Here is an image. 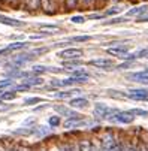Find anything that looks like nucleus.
Wrapping results in <instances>:
<instances>
[{
	"label": "nucleus",
	"instance_id": "nucleus-10",
	"mask_svg": "<svg viewBox=\"0 0 148 151\" xmlns=\"http://www.w3.org/2000/svg\"><path fill=\"white\" fill-rule=\"evenodd\" d=\"M40 6H42V9H44L45 12H48V14H52L55 11L54 0H40Z\"/></svg>",
	"mask_w": 148,
	"mask_h": 151
},
{
	"label": "nucleus",
	"instance_id": "nucleus-23",
	"mask_svg": "<svg viewBox=\"0 0 148 151\" xmlns=\"http://www.w3.org/2000/svg\"><path fill=\"white\" fill-rule=\"evenodd\" d=\"M27 5H29V8L36 9V8L40 5V0H27Z\"/></svg>",
	"mask_w": 148,
	"mask_h": 151
},
{
	"label": "nucleus",
	"instance_id": "nucleus-43",
	"mask_svg": "<svg viewBox=\"0 0 148 151\" xmlns=\"http://www.w3.org/2000/svg\"><path fill=\"white\" fill-rule=\"evenodd\" d=\"M100 2H105V0H100Z\"/></svg>",
	"mask_w": 148,
	"mask_h": 151
},
{
	"label": "nucleus",
	"instance_id": "nucleus-28",
	"mask_svg": "<svg viewBox=\"0 0 148 151\" xmlns=\"http://www.w3.org/2000/svg\"><path fill=\"white\" fill-rule=\"evenodd\" d=\"M66 66H81V61L79 60H69L66 63Z\"/></svg>",
	"mask_w": 148,
	"mask_h": 151
},
{
	"label": "nucleus",
	"instance_id": "nucleus-41",
	"mask_svg": "<svg viewBox=\"0 0 148 151\" xmlns=\"http://www.w3.org/2000/svg\"><path fill=\"white\" fill-rule=\"evenodd\" d=\"M0 105H2V99H0Z\"/></svg>",
	"mask_w": 148,
	"mask_h": 151
},
{
	"label": "nucleus",
	"instance_id": "nucleus-7",
	"mask_svg": "<svg viewBox=\"0 0 148 151\" xmlns=\"http://www.w3.org/2000/svg\"><path fill=\"white\" fill-rule=\"evenodd\" d=\"M27 45H29V44H26V42H14V44L8 45L6 48L0 50V55H5V54L12 52V51H17V50H23V48H26Z\"/></svg>",
	"mask_w": 148,
	"mask_h": 151
},
{
	"label": "nucleus",
	"instance_id": "nucleus-33",
	"mask_svg": "<svg viewBox=\"0 0 148 151\" xmlns=\"http://www.w3.org/2000/svg\"><path fill=\"white\" fill-rule=\"evenodd\" d=\"M93 2H94V0H81V3L85 5V6H87V5H91Z\"/></svg>",
	"mask_w": 148,
	"mask_h": 151
},
{
	"label": "nucleus",
	"instance_id": "nucleus-8",
	"mask_svg": "<svg viewBox=\"0 0 148 151\" xmlns=\"http://www.w3.org/2000/svg\"><path fill=\"white\" fill-rule=\"evenodd\" d=\"M0 23H2V24H6V26H11V27H21V26H24L23 21H18V19L5 17V15H2V14H0Z\"/></svg>",
	"mask_w": 148,
	"mask_h": 151
},
{
	"label": "nucleus",
	"instance_id": "nucleus-22",
	"mask_svg": "<svg viewBox=\"0 0 148 151\" xmlns=\"http://www.w3.org/2000/svg\"><path fill=\"white\" fill-rule=\"evenodd\" d=\"M90 39V36H73L70 40H73V42H87Z\"/></svg>",
	"mask_w": 148,
	"mask_h": 151
},
{
	"label": "nucleus",
	"instance_id": "nucleus-13",
	"mask_svg": "<svg viewBox=\"0 0 148 151\" xmlns=\"http://www.w3.org/2000/svg\"><path fill=\"white\" fill-rule=\"evenodd\" d=\"M79 151H93V142L88 139L79 141Z\"/></svg>",
	"mask_w": 148,
	"mask_h": 151
},
{
	"label": "nucleus",
	"instance_id": "nucleus-12",
	"mask_svg": "<svg viewBox=\"0 0 148 151\" xmlns=\"http://www.w3.org/2000/svg\"><path fill=\"white\" fill-rule=\"evenodd\" d=\"M88 105V100L85 97H75L70 100V106L72 108H85Z\"/></svg>",
	"mask_w": 148,
	"mask_h": 151
},
{
	"label": "nucleus",
	"instance_id": "nucleus-34",
	"mask_svg": "<svg viewBox=\"0 0 148 151\" xmlns=\"http://www.w3.org/2000/svg\"><path fill=\"white\" fill-rule=\"evenodd\" d=\"M102 17H103V15H90L88 19H100Z\"/></svg>",
	"mask_w": 148,
	"mask_h": 151
},
{
	"label": "nucleus",
	"instance_id": "nucleus-25",
	"mask_svg": "<svg viewBox=\"0 0 148 151\" xmlns=\"http://www.w3.org/2000/svg\"><path fill=\"white\" fill-rule=\"evenodd\" d=\"M39 102H40L39 97H30V99H26V100H24L26 105H33V103H39Z\"/></svg>",
	"mask_w": 148,
	"mask_h": 151
},
{
	"label": "nucleus",
	"instance_id": "nucleus-1",
	"mask_svg": "<svg viewBox=\"0 0 148 151\" xmlns=\"http://www.w3.org/2000/svg\"><path fill=\"white\" fill-rule=\"evenodd\" d=\"M108 120L109 121H115V123H121V124H130V123L135 121V115H132L129 111H117Z\"/></svg>",
	"mask_w": 148,
	"mask_h": 151
},
{
	"label": "nucleus",
	"instance_id": "nucleus-4",
	"mask_svg": "<svg viewBox=\"0 0 148 151\" xmlns=\"http://www.w3.org/2000/svg\"><path fill=\"white\" fill-rule=\"evenodd\" d=\"M115 112H117V109H111L105 103H96V106H94V115L99 118H109Z\"/></svg>",
	"mask_w": 148,
	"mask_h": 151
},
{
	"label": "nucleus",
	"instance_id": "nucleus-17",
	"mask_svg": "<svg viewBox=\"0 0 148 151\" xmlns=\"http://www.w3.org/2000/svg\"><path fill=\"white\" fill-rule=\"evenodd\" d=\"M129 112H130L132 115H135V117H148V111H145V109H139V108L130 109Z\"/></svg>",
	"mask_w": 148,
	"mask_h": 151
},
{
	"label": "nucleus",
	"instance_id": "nucleus-24",
	"mask_svg": "<svg viewBox=\"0 0 148 151\" xmlns=\"http://www.w3.org/2000/svg\"><path fill=\"white\" fill-rule=\"evenodd\" d=\"M69 150L70 151H79V142H76V141L69 142Z\"/></svg>",
	"mask_w": 148,
	"mask_h": 151
},
{
	"label": "nucleus",
	"instance_id": "nucleus-19",
	"mask_svg": "<svg viewBox=\"0 0 148 151\" xmlns=\"http://www.w3.org/2000/svg\"><path fill=\"white\" fill-rule=\"evenodd\" d=\"M48 123H50L51 127H57V126L60 124V117H58V115H52V117H50Z\"/></svg>",
	"mask_w": 148,
	"mask_h": 151
},
{
	"label": "nucleus",
	"instance_id": "nucleus-39",
	"mask_svg": "<svg viewBox=\"0 0 148 151\" xmlns=\"http://www.w3.org/2000/svg\"><path fill=\"white\" fill-rule=\"evenodd\" d=\"M9 151H19L18 148H12V150H9Z\"/></svg>",
	"mask_w": 148,
	"mask_h": 151
},
{
	"label": "nucleus",
	"instance_id": "nucleus-40",
	"mask_svg": "<svg viewBox=\"0 0 148 151\" xmlns=\"http://www.w3.org/2000/svg\"><path fill=\"white\" fill-rule=\"evenodd\" d=\"M39 151H48V150H45V148H40Z\"/></svg>",
	"mask_w": 148,
	"mask_h": 151
},
{
	"label": "nucleus",
	"instance_id": "nucleus-37",
	"mask_svg": "<svg viewBox=\"0 0 148 151\" xmlns=\"http://www.w3.org/2000/svg\"><path fill=\"white\" fill-rule=\"evenodd\" d=\"M138 151H148L145 147H138Z\"/></svg>",
	"mask_w": 148,
	"mask_h": 151
},
{
	"label": "nucleus",
	"instance_id": "nucleus-18",
	"mask_svg": "<svg viewBox=\"0 0 148 151\" xmlns=\"http://www.w3.org/2000/svg\"><path fill=\"white\" fill-rule=\"evenodd\" d=\"M15 91H5L2 96H0V99L2 100H12V99H15Z\"/></svg>",
	"mask_w": 148,
	"mask_h": 151
},
{
	"label": "nucleus",
	"instance_id": "nucleus-14",
	"mask_svg": "<svg viewBox=\"0 0 148 151\" xmlns=\"http://www.w3.org/2000/svg\"><path fill=\"white\" fill-rule=\"evenodd\" d=\"M42 82H44V79L42 78H29V79H24L23 84L29 85V87H32V85H40Z\"/></svg>",
	"mask_w": 148,
	"mask_h": 151
},
{
	"label": "nucleus",
	"instance_id": "nucleus-3",
	"mask_svg": "<svg viewBox=\"0 0 148 151\" xmlns=\"http://www.w3.org/2000/svg\"><path fill=\"white\" fill-rule=\"evenodd\" d=\"M99 141H100V145H102V148H105V150H111L118 141H117V136L114 135V132H105L100 138H99Z\"/></svg>",
	"mask_w": 148,
	"mask_h": 151
},
{
	"label": "nucleus",
	"instance_id": "nucleus-32",
	"mask_svg": "<svg viewBox=\"0 0 148 151\" xmlns=\"http://www.w3.org/2000/svg\"><path fill=\"white\" fill-rule=\"evenodd\" d=\"M138 21H139V23H144V21H148V15H144V17H138Z\"/></svg>",
	"mask_w": 148,
	"mask_h": 151
},
{
	"label": "nucleus",
	"instance_id": "nucleus-15",
	"mask_svg": "<svg viewBox=\"0 0 148 151\" xmlns=\"http://www.w3.org/2000/svg\"><path fill=\"white\" fill-rule=\"evenodd\" d=\"M127 97L133 99V100H141V102H147L148 100V94H135V93H127Z\"/></svg>",
	"mask_w": 148,
	"mask_h": 151
},
{
	"label": "nucleus",
	"instance_id": "nucleus-26",
	"mask_svg": "<svg viewBox=\"0 0 148 151\" xmlns=\"http://www.w3.org/2000/svg\"><path fill=\"white\" fill-rule=\"evenodd\" d=\"M84 21L85 19H84L82 17H72V23H75V24H82Z\"/></svg>",
	"mask_w": 148,
	"mask_h": 151
},
{
	"label": "nucleus",
	"instance_id": "nucleus-36",
	"mask_svg": "<svg viewBox=\"0 0 148 151\" xmlns=\"http://www.w3.org/2000/svg\"><path fill=\"white\" fill-rule=\"evenodd\" d=\"M48 151H60V147H58V144H57V145H54L52 148H50Z\"/></svg>",
	"mask_w": 148,
	"mask_h": 151
},
{
	"label": "nucleus",
	"instance_id": "nucleus-21",
	"mask_svg": "<svg viewBox=\"0 0 148 151\" xmlns=\"http://www.w3.org/2000/svg\"><path fill=\"white\" fill-rule=\"evenodd\" d=\"M81 3V0H65V5L68 9H72V8H76V5Z\"/></svg>",
	"mask_w": 148,
	"mask_h": 151
},
{
	"label": "nucleus",
	"instance_id": "nucleus-16",
	"mask_svg": "<svg viewBox=\"0 0 148 151\" xmlns=\"http://www.w3.org/2000/svg\"><path fill=\"white\" fill-rule=\"evenodd\" d=\"M75 93H79V90H69V91H61V93H57L55 97L57 99H66V97H70L72 94Z\"/></svg>",
	"mask_w": 148,
	"mask_h": 151
},
{
	"label": "nucleus",
	"instance_id": "nucleus-6",
	"mask_svg": "<svg viewBox=\"0 0 148 151\" xmlns=\"http://www.w3.org/2000/svg\"><path fill=\"white\" fill-rule=\"evenodd\" d=\"M106 52L111 54V55H114V57H120V58H123V57L127 55V52H129V47H127V45H117V47L108 48Z\"/></svg>",
	"mask_w": 148,
	"mask_h": 151
},
{
	"label": "nucleus",
	"instance_id": "nucleus-29",
	"mask_svg": "<svg viewBox=\"0 0 148 151\" xmlns=\"http://www.w3.org/2000/svg\"><path fill=\"white\" fill-rule=\"evenodd\" d=\"M12 84V81L11 79H6V81H2L0 82V88H5V87H9V85Z\"/></svg>",
	"mask_w": 148,
	"mask_h": 151
},
{
	"label": "nucleus",
	"instance_id": "nucleus-11",
	"mask_svg": "<svg viewBox=\"0 0 148 151\" xmlns=\"http://www.w3.org/2000/svg\"><path fill=\"white\" fill-rule=\"evenodd\" d=\"M148 11V6L147 5H142V6H138V8H133L127 12L129 17H142V14H145Z\"/></svg>",
	"mask_w": 148,
	"mask_h": 151
},
{
	"label": "nucleus",
	"instance_id": "nucleus-9",
	"mask_svg": "<svg viewBox=\"0 0 148 151\" xmlns=\"http://www.w3.org/2000/svg\"><path fill=\"white\" fill-rule=\"evenodd\" d=\"M129 79H135L136 82H148V73L144 72H135V73H129L127 75Z\"/></svg>",
	"mask_w": 148,
	"mask_h": 151
},
{
	"label": "nucleus",
	"instance_id": "nucleus-38",
	"mask_svg": "<svg viewBox=\"0 0 148 151\" xmlns=\"http://www.w3.org/2000/svg\"><path fill=\"white\" fill-rule=\"evenodd\" d=\"M19 151H30V150H27V148H21Z\"/></svg>",
	"mask_w": 148,
	"mask_h": 151
},
{
	"label": "nucleus",
	"instance_id": "nucleus-35",
	"mask_svg": "<svg viewBox=\"0 0 148 151\" xmlns=\"http://www.w3.org/2000/svg\"><path fill=\"white\" fill-rule=\"evenodd\" d=\"M144 55H148V50H144V51H141L138 54V57H144Z\"/></svg>",
	"mask_w": 148,
	"mask_h": 151
},
{
	"label": "nucleus",
	"instance_id": "nucleus-20",
	"mask_svg": "<svg viewBox=\"0 0 148 151\" xmlns=\"http://www.w3.org/2000/svg\"><path fill=\"white\" fill-rule=\"evenodd\" d=\"M39 29H42V30H50V32H58V30H60L58 26H50V24H42V26H39Z\"/></svg>",
	"mask_w": 148,
	"mask_h": 151
},
{
	"label": "nucleus",
	"instance_id": "nucleus-30",
	"mask_svg": "<svg viewBox=\"0 0 148 151\" xmlns=\"http://www.w3.org/2000/svg\"><path fill=\"white\" fill-rule=\"evenodd\" d=\"M124 151H138V147H135V145H126Z\"/></svg>",
	"mask_w": 148,
	"mask_h": 151
},
{
	"label": "nucleus",
	"instance_id": "nucleus-5",
	"mask_svg": "<svg viewBox=\"0 0 148 151\" xmlns=\"http://www.w3.org/2000/svg\"><path fill=\"white\" fill-rule=\"evenodd\" d=\"M88 64H91V66H96L99 69H105V70H109L111 68H114V63L112 60L109 58H94V60H90Z\"/></svg>",
	"mask_w": 148,
	"mask_h": 151
},
{
	"label": "nucleus",
	"instance_id": "nucleus-42",
	"mask_svg": "<svg viewBox=\"0 0 148 151\" xmlns=\"http://www.w3.org/2000/svg\"><path fill=\"white\" fill-rule=\"evenodd\" d=\"M114 2H118V0H114Z\"/></svg>",
	"mask_w": 148,
	"mask_h": 151
},
{
	"label": "nucleus",
	"instance_id": "nucleus-27",
	"mask_svg": "<svg viewBox=\"0 0 148 151\" xmlns=\"http://www.w3.org/2000/svg\"><path fill=\"white\" fill-rule=\"evenodd\" d=\"M121 21H126L124 18H112L111 21H106L105 24H117V23H121Z\"/></svg>",
	"mask_w": 148,
	"mask_h": 151
},
{
	"label": "nucleus",
	"instance_id": "nucleus-2",
	"mask_svg": "<svg viewBox=\"0 0 148 151\" xmlns=\"http://www.w3.org/2000/svg\"><path fill=\"white\" fill-rule=\"evenodd\" d=\"M84 51L81 48H68V50H63L58 52V57L63 60H79L82 57Z\"/></svg>",
	"mask_w": 148,
	"mask_h": 151
},
{
	"label": "nucleus",
	"instance_id": "nucleus-31",
	"mask_svg": "<svg viewBox=\"0 0 148 151\" xmlns=\"http://www.w3.org/2000/svg\"><path fill=\"white\" fill-rule=\"evenodd\" d=\"M118 12H120V9H118V8H112V9H111V11H108L106 14H108V15H114V14H118Z\"/></svg>",
	"mask_w": 148,
	"mask_h": 151
}]
</instances>
